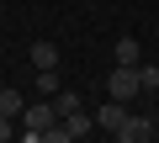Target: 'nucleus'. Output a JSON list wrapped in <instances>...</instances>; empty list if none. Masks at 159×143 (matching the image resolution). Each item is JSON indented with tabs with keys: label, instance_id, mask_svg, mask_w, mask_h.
Returning <instances> with one entry per match:
<instances>
[{
	"label": "nucleus",
	"instance_id": "nucleus-5",
	"mask_svg": "<svg viewBox=\"0 0 159 143\" xmlns=\"http://www.w3.org/2000/svg\"><path fill=\"white\" fill-rule=\"evenodd\" d=\"M64 127H69V143H74V138H90V132H96V117H85V106H80V111L64 117Z\"/></svg>",
	"mask_w": 159,
	"mask_h": 143
},
{
	"label": "nucleus",
	"instance_id": "nucleus-3",
	"mask_svg": "<svg viewBox=\"0 0 159 143\" xmlns=\"http://www.w3.org/2000/svg\"><path fill=\"white\" fill-rule=\"evenodd\" d=\"M127 117H133V111H127V101H106V106H101V111H96V127H101V132H111V138H117V132H122V127H127Z\"/></svg>",
	"mask_w": 159,
	"mask_h": 143
},
{
	"label": "nucleus",
	"instance_id": "nucleus-7",
	"mask_svg": "<svg viewBox=\"0 0 159 143\" xmlns=\"http://www.w3.org/2000/svg\"><path fill=\"white\" fill-rule=\"evenodd\" d=\"M117 64H143V48H138V37H117Z\"/></svg>",
	"mask_w": 159,
	"mask_h": 143
},
{
	"label": "nucleus",
	"instance_id": "nucleus-12",
	"mask_svg": "<svg viewBox=\"0 0 159 143\" xmlns=\"http://www.w3.org/2000/svg\"><path fill=\"white\" fill-rule=\"evenodd\" d=\"M21 127H16V117H6V111H0V143H6V138H16Z\"/></svg>",
	"mask_w": 159,
	"mask_h": 143
},
{
	"label": "nucleus",
	"instance_id": "nucleus-8",
	"mask_svg": "<svg viewBox=\"0 0 159 143\" xmlns=\"http://www.w3.org/2000/svg\"><path fill=\"white\" fill-rule=\"evenodd\" d=\"M58 64V48L53 42H32V69H53Z\"/></svg>",
	"mask_w": 159,
	"mask_h": 143
},
{
	"label": "nucleus",
	"instance_id": "nucleus-11",
	"mask_svg": "<svg viewBox=\"0 0 159 143\" xmlns=\"http://www.w3.org/2000/svg\"><path fill=\"white\" fill-rule=\"evenodd\" d=\"M138 85H143V90H154V96H159V69H154V64H138Z\"/></svg>",
	"mask_w": 159,
	"mask_h": 143
},
{
	"label": "nucleus",
	"instance_id": "nucleus-6",
	"mask_svg": "<svg viewBox=\"0 0 159 143\" xmlns=\"http://www.w3.org/2000/svg\"><path fill=\"white\" fill-rule=\"evenodd\" d=\"M32 90H37V96H58V90H64V80H58V64H53V69H37Z\"/></svg>",
	"mask_w": 159,
	"mask_h": 143
},
{
	"label": "nucleus",
	"instance_id": "nucleus-2",
	"mask_svg": "<svg viewBox=\"0 0 159 143\" xmlns=\"http://www.w3.org/2000/svg\"><path fill=\"white\" fill-rule=\"evenodd\" d=\"M106 96H111V101H133V96H143V85H138V64H117V69H111Z\"/></svg>",
	"mask_w": 159,
	"mask_h": 143
},
{
	"label": "nucleus",
	"instance_id": "nucleus-9",
	"mask_svg": "<svg viewBox=\"0 0 159 143\" xmlns=\"http://www.w3.org/2000/svg\"><path fill=\"white\" fill-rule=\"evenodd\" d=\"M53 101V111H58V122L69 117V111H80V90H58V96H48Z\"/></svg>",
	"mask_w": 159,
	"mask_h": 143
},
{
	"label": "nucleus",
	"instance_id": "nucleus-4",
	"mask_svg": "<svg viewBox=\"0 0 159 143\" xmlns=\"http://www.w3.org/2000/svg\"><path fill=\"white\" fill-rule=\"evenodd\" d=\"M154 138V122L148 117H127V127L117 132V143H148Z\"/></svg>",
	"mask_w": 159,
	"mask_h": 143
},
{
	"label": "nucleus",
	"instance_id": "nucleus-1",
	"mask_svg": "<svg viewBox=\"0 0 159 143\" xmlns=\"http://www.w3.org/2000/svg\"><path fill=\"white\" fill-rule=\"evenodd\" d=\"M58 122V111H53V101H37V106H21V117H16V127H21V138L27 143H43V132Z\"/></svg>",
	"mask_w": 159,
	"mask_h": 143
},
{
	"label": "nucleus",
	"instance_id": "nucleus-10",
	"mask_svg": "<svg viewBox=\"0 0 159 143\" xmlns=\"http://www.w3.org/2000/svg\"><path fill=\"white\" fill-rule=\"evenodd\" d=\"M21 90H11V85H0V111H6V117H21Z\"/></svg>",
	"mask_w": 159,
	"mask_h": 143
}]
</instances>
